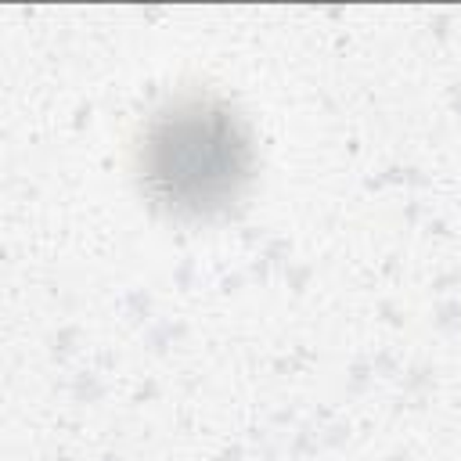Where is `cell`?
Returning a JSON list of instances; mask_svg holds the SVG:
<instances>
[{
  "label": "cell",
  "mask_w": 461,
  "mask_h": 461,
  "mask_svg": "<svg viewBox=\"0 0 461 461\" xmlns=\"http://www.w3.org/2000/svg\"><path fill=\"white\" fill-rule=\"evenodd\" d=\"M137 173L148 198L166 212L212 216L245 191L252 140L223 101L180 97L148 119Z\"/></svg>",
  "instance_id": "1"
}]
</instances>
